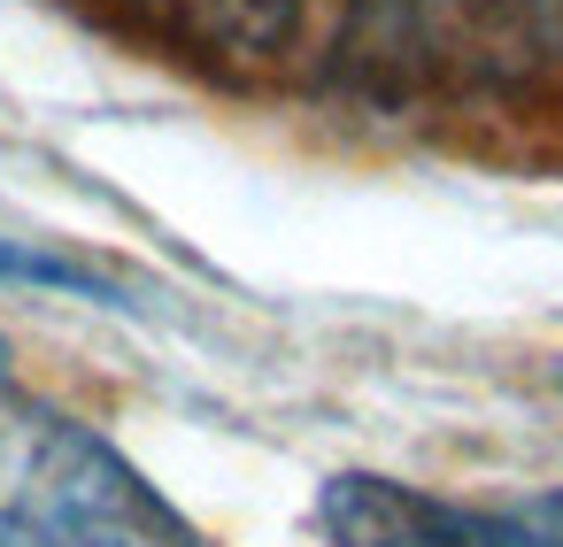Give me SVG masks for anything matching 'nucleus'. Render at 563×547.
Returning <instances> with one entry per match:
<instances>
[{"instance_id":"1","label":"nucleus","mask_w":563,"mask_h":547,"mask_svg":"<svg viewBox=\"0 0 563 547\" xmlns=\"http://www.w3.org/2000/svg\"><path fill=\"white\" fill-rule=\"evenodd\" d=\"M0 547H201V524L109 432L0 386Z\"/></svg>"},{"instance_id":"2","label":"nucleus","mask_w":563,"mask_h":547,"mask_svg":"<svg viewBox=\"0 0 563 547\" xmlns=\"http://www.w3.org/2000/svg\"><path fill=\"white\" fill-rule=\"evenodd\" d=\"M155 9L217 55H271L294 32L301 0H155Z\"/></svg>"},{"instance_id":"3","label":"nucleus","mask_w":563,"mask_h":547,"mask_svg":"<svg viewBox=\"0 0 563 547\" xmlns=\"http://www.w3.org/2000/svg\"><path fill=\"white\" fill-rule=\"evenodd\" d=\"M0 286H32V293H70V301H101V309H132L117 278L40 247V239H0Z\"/></svg>"},{"instance_id":"4","label":"nucleus","mask_w":563,"mask_h":547,"mask_svg":"<svg viewBox=\"0 0 563 547\" xmlns=\"http://www.w3.org/2000/svg\"><path fill=\"white\" fill-rule=\"evenodd\" d=\"M0 386H16V347L0 339Z\"/></svg>"}]
</instances>
